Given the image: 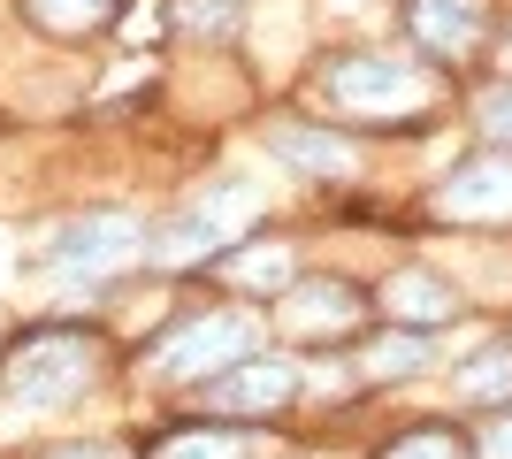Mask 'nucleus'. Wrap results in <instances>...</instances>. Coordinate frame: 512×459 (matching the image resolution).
<instances>
[{"instance_id":"f3484780","label":"nucleus","mask_w":512,"mask_h":459,"mask_svg":"<svg viewBox=\"0 0 512 459\" xmlns=\"http://www.w3.org/2000/svg\"><path fill=\"white\" fill-rule=\"evenodd\" d=\"M184 23L207 31V39H230L237 31V0H184Z\"/></svg>"},{"instance_id":"f257e3e1","label":"nucleus","mask_w":512,"mask_h":459,"mask_svg":"<svg viewBox=\"0 0 512 459\" xmlns=\"http://www.w3.org/2000/svg\"><path fill=\"white\" fill-rule=\"evenodd\" d=\"M321 100H329L337 115H367V123H383V115L421 123L428 85H421V69H413L406 54H383V46H344L337 62L321 69Z\"/></svg>"},{"instance_id":"7ed1b4c3","label":"nucleus","mask_w":512,"mask_h":459,"mask_svg":"<svg viewBox=\"0 0 512 459\" xmlns=\"http://www.w3.org/2000/svg\"><path fill=\"white\" fill-rule=\"evenodd\" d=\"M237 360H253V322L230 314V306L192 314L184 329H169V337L153 345V368L169 375V383H214V375L237 368Z\"/></svg>"},{"instance_id":"2eb2a0df","label":"nucleus","mask_w":512,"mask_h":459,"mask_svg":"<svg viewBox=\"0 0 512 459\" xmlns=\"http://www.w3.org/2000/svg\"><path fill=\"white\" fill-rule=\"evenodd\" d=\"M31 8V23H46V31H100L107 16H115V0H23Z\"/></svg>"},{"instance_id":"f03ea898","label":"nucleus","mask_w":512,"mask_h":459,"mask_svg":"<svg viewBox=\"0 0 512 459\" xmlns=\"http://www.w3.org/2000/svg\"><path fill=\"white\" fill-rule=\"evenodd\" d=\"M85 383H92V337H77V329H31L0 360V398L23 414H54Z\"/></svg>"},{"instance_id":"20e7f679","label":"nucleus","mask_w":512,"mask_h":459,"mask_svg":"<svg viewBox=\"0 0 512 459\" xmlns=\"http://www.w3.org/2000/svg\"><path fill=\"white\" fill-rule=\"evenodd\" d=\"M436 215L444 222H512V146L474 153L467 169L436 184Z\"/></svg>"},{"instance_id":"ddd939ff","label":"nucleus","mask_w":512,"mask_h":459,"mask_svg":"<svg viewBox=\"0 0 512 459\" xmlns=\"http://www.w3.org/2000/svg\"><path fill=\"white\" fill-rule=\"evenodd\" d=\"M375 459H474V444L459 437L451 421H413V429H398Z\"/></svg>"},{"instance_id":"9d476101","label":"nucleus","mask_w":512,"mask_h":459,"mask_svg":"<svg viewBox=\"0 0 512 459\" xmlns=\"http://www.w3.org/2000/svg\"><path fill=\"white\" fill-rule=\"evenodd\" d=\"M360 291L352 284H299L291 299H283V322L299 329V337H314V329H352L360 322Z\"/></svg>"},{"instance_id":"39448f33","label":"nucleus","mask_w":512,"mask_h":459,"mask_svg":"<svg viewBox=\"0 0 512 459\" xmlns=\"http://www.w3.org/2000/svg\"><path fill=\"white\" fill-rule=\"evenodd\" d=\"M291 391H299V368L291 360H268V352H253V360H237V368H222L214 383H199V398H207V414H276V406H291Z\"/></svg>"},{"instance_id":"aec40b11","label":"nucleus","mask_w":512,"mask_h":459,"mask_svg":"<svg viewBox=\"0 0 512 459\" xmlns=\"http://www.w3.org/2000/svg\"><path fill=\"white\" fill-rule=\"evenodd\" d=\"M46 459H115L107 444H69V452H46Z\"/></svg>"},{"instance_id":"a211bd4d","label":"nucleus","mask_w":512,"mask_h":459,"mask_svg":"<svg viewBox=\"0 0 512 459\" xmlns=\"http://www.w3.org/2000/svg\"><path fill=\"white\" fill-rule=\"evenodd\" d=\"M237 276H253V284H283L291 261H283V253H237Z\"/></svg>"},{"instance_id":"4468645a","label":"nucleus","mask_w":512,"mask_h":459,"mask_svg":"<svg viewBox=\"0 0 512 459\" xmlns=\"http://www.w3.org/2000/svg\"><path fill=\"white\" fill-rule=\"evenodd\" d=\"M153 459H253L245 429H192V437H169Z\"/></svg>"},{"instance_id":"423d86ee","label":"nucleus","mask_w":512,"mask_h":459,"mask_svg":"<svg viewBox=\"0 0 512 459\" xmlns=\"http://www.w3.org/2000/svg\"><path fill=\"white\" fill-rule=\"evenodd\" d=\"M138 253H153V238L130 215H85V222H69L62 238H54V261L85 268V276H123Z\"/></svg>"},{"instance_id":"dca6fc26","label":"nucleus","mask_w":512,"mask_h":459,"mask_svg":"<svg viewBox=\"0 0 512 459\" xmlns=\"http://www.w3.org/2000/svg\"><path fill=\"white\" fill-rule=\"evenodd\" d=\"M474 115H482V131H490L497 146H512V77L482 92V100H474Z\"/></svg>"},{"instance_id":"6e6552de","label":"nucleus","mask_w":512,"mask_h":459,"mask_svg":"<svg viewBox=\"0 0 512 459\" xmlns=\"http://www.w3.org/2000/svg\"><path fill=\"white\" fill-rule=\"evenodd\" d=\"M268 153H276L283 169L329 176V184L360 169V146H352V138H337V131H306V123H276V131H268Z\"/></svg>"},{"instance_id":"6ab92c4d","label":"nucleus","mask_w":512,"mask_h":459,"mask_svg":"<svg viewBox=\"0 0 512 459\" xmlns=\"http://www.w3.org/2000/svg\"><path fill=\"white\" fill-rule=\"evenodd\" d=\"M474 459H512V406H505V414L490 421V437L474 444Z\"/></svg>"},{"instance_id":"0eeeda50","label":"nucleus","mask_w":512,"mask_h":459,"mask_svg":"<svg viewBox=\"0 0 512 459\" xmlns=\"http://www.w3.org/2000/svg\"><path fill=\"white\" fill-rule=\"evenodd\" d=\"M406 31L436 62H467L490 39V0H406Z\"/></svg>"},{"instance_id":"9b49d317","label":"nucleus","mask_w":512,"mask_h":459,"mask_svg":"<svg viewBox=\"0 0 512 459\" xmlns=\"http://www.w3.org/2000/svg\"><path fill=\"white\" fill-rule=\"evenodd\" d=\"M459 406H512V345H482L467 368H451Z\"/></svg>"},{"instance_id":"f8f14e48","label":"nucleus","mask_w":512,"mask_h":459,"mask_svg":"<svg viewBox=\"0 0 512 459\" xmlns=\"http://www.w3.org/2000/svg\"><path fill=\"white\" fill-rule=\"evenodd\" d=\"M428 360H436V352H428V329H390V337L367 345L360 368L375 375V383H406V375H428Z\"/></svg>"},{"instance_id":"1a4fd4ad","label":"nucleus","mask_w":512,"mask_h":459,"mask_svg":"<svg viewBox=\"0 0 512 459\" xmlns=\"http://www.w3.org/2000/svg\"><path fill=\"white\" fill-rule=\"evenodd\" d=\"M383 306L398 314V322H413V329H436V322L459 314V291H451L444 276H428V268H398V276L383 284Z\"/></svg>"}]
</instances>
